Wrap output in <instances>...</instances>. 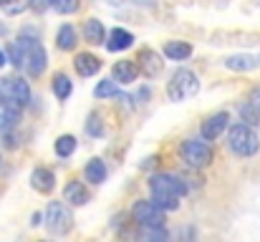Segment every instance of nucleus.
Returning a JSON list of instances; mask_svg holds the SVG:
<instances>
[{"mask_svg": "<svg viewBox=\"0 0 260 242\" xmlns=\"http://www.w3.org/2000/svg\"><path fill=\"white\" fill-rule=\"evenodd\" d=\"M165 56H167L170 61H187V58L192 56V46L184 43V41H170V43L165 46Z\"/></svg>", "mask_w": 260, "mask_h": 242, "instance_id": "obj_19", "label": "nucleus"}, {"mask_svg": "<svg viewBox=\"0 0 260 242\" xmlns=\"http://www.w3.org/2000/svg\"><path fill=\"white\" fill-rule=\"evenodd\" d=\"M23 48H33V46H38L41 43V33H38V28H33V25H25L23 30H20V41H18Z\"/></svg>", "mask_w": 260, "mask_h": 242, "instance_id": "obj_27", "label": "nucleus"}, {"mask_svg": "<svg viewBox=\"0 0 260 242\" xmlns=\"http://www.w3.org/2000/svg\"><path fill=\"white\" fill-rule=\"evenodd\" d=\"M0 88L5 93V103L3 106H18V109L28 106V101H30V86L23 79L8 76V79H3Z\"/></svg>", "mask_w": 260, "mask_h": 242, "instance_id": "obj_7", "label": "nucleus"}, {"mask_svg": "<svg viewBox=\"0 0 260 242\" xmlns=\"http://www.w3.org/2000/svg\"><path fill=\"white\" fill-rule=\"evenodd\" d=\"M5 63H8V53H5V51H0V68H3Z\"/></svg>", "mask_w": 260, "mask_h": 242, "instance_id": "obj_32", "label": "nucleus"}, {"mask_svg": "<svg viewBox=\"0 0 260 242\" xmlns=\"http://www.w3.org/2000/svg\"><path fill=\"white\" fill-rule=\"evenodd\" d=\"M139 66L134 63V61H119V63H114V68H111V76L116 83H121V86H129V83H134V81L139 79Z\"/></svg>", "mask_w": 260, "mask_h": 242, "instance_id": "obj_12", "label": "nucleus"}, {"mask_svg": "<svg viewBox=\"0 0 260 242\" xmlns=\"http://www.w3.org/2000/svg\"><path fill=\"white\" fill-rule=\"evenodd\" d=\"M76 43H79V38H76L74 25H61V28H58V36H56V46H58L61 51H74Z\"/></svg>", "mask_w": 260, "mask_h": 242, "instance_id": "obj_20", "label": "nucleus"}, {"mask_svg": "<svg viewBox=\"0 0 260 242\" xmlns=\"http://www.w3.org/2000/svg\"><path fill=\"white\" fill-rule=\"evenodd\" d=\"M149 189H152V199L165 210V212H174L179 207L182 194H187V184L179 174H170V171H159L152 174L149 179Z\"/></svg>", "mask_w": 260, "mask_h": 242, "instance_id": "obj_1", "label": "nucleus"}, {"mask_svg": "<svg viewBox=\"0 0 260 242\" xmlns=\"http://www.w3.org/2000/svg\"><path fill=\"white\" fill-rule=\"evenodd\" d=\"M46 230L51 235H58V237L69 235L74 230V212H71V207L63 204V202H48V207H46Z\"/></svg>", "mask_w": 260, "mask_h": 242, "instance_id": "obj_4", "label": "nucleus"}, {"mask_svg": "<svg viewBox=\"0 0 260 242\" xmlns=\"http://www.w3.org/2000/svg\"><path fill=\"white\" fill-rule=\"evenodd\" d=\"M132 220L139 227H165V222H167L165 210L154 199H137L132 207Z\"/></svg>", "mask_w": 260, "mask_h": 242, "instance_id": "obj_6", "label": "nucleus"}, {"mask_svg": "<svg viewBox=\"0 0 260 242\" xmlns=\"http://www.w3.org/2000/svg\"><path fill=\"white\" fill-rule=\"evenodd\" d=\"M30 184H33L36 192L48 194V192H53V187H56V174H53L48 166H38V169H33V174H30Z\"/></svg>", "mask_w": 260, "mask_h": 242, "instance_id": "obj_13", "label": "nucleus"}, {"mask_svg": "<svg viewBox=\"0 0 260 242\" xmlns=\"http://www.w3.org/2000/svg\"><path fill=\"white\" fill-rule=\"evenodd\" d=\"M74 68H76V74L79 76H96L99 74V68H101V61L93 56V53H79L76 58H74Z\"/></svg>", "mask_w": 260, "mask_h": 242, "instance_id": "obj_15", "label": "nucleus"}, {"mask_svg": "<svg viewBox=\"0 0 260 242\" xmlns=\"http://www.w3.org/2000/svg\"><path fill=\"white\" fill-rule=\"evenodd\" d=\"M8 61H10L13 66L23 68V63H25V48H23L20 43H10V46H8Z\"/></svg>", "mask_w": 260, "mask_h": 242, "instance_id": "obj_30", "label": "nucleus"}, {"mask_svg": "<svg viewBox=\"0 0 260 242\" xmlns=\"http://www.w3.org/2000/svg\"><path fill=\"white\" fill-rule=\"evenodd\" d=\"M137 98H142V101H144V98H149V88H142V91L137 93Z\"/></svg>", "mask_w": 260, "mask_h": 242, "instance_id": "obj_31", "label": "nucleus"}, {"mask_svg": "<svg viewBox=\"0 0 260 242\" xmlns=\"http://www.w3.org/2000/svg\"><path fill=\"white\" fill-rule=\"evenodd\" d=\"M3 103H5V93H3V88H0V109H3Z\"/></svg>", "mask_w": 260, "mask_h": 242, "instance_id": "obj_33", "label": "nucleus"}, {"mask_svg": "<svg viewBox=\"0 0 260 242\" xmlns=\"http://www.w3.org/2000/svg\"><path fill=\"white\" fill-rule=\"evenodd\" d=\"M238 111H240V116H243L245 124H250V126H253V124H260V86H255V88L250 91L248 101L240 103Z\"/></svg>", "mask_w": 260, "mask_h": 242, "instance_id": "obj_11", "label": "nucleus"}, {"mask_svg": "<svg viewBox=\"0 0 260 242\" xmlns=\"http://www.w3.org/2000/svg\"><path fill=\"white\" fill-rule=\"evenodd\" d=\"M106 28H104V23L101 20H96V18H91L84 23V41H88L91 46H104L106 43Z\"/></svg>", "mask_w": 260, "mask_h": 242, "instance_id": "obj_17", "label": "nucleus"}, {"mask_svg": "<svg viewBox=\"0 0 260 242\" xmlns=\"http://www.w3.org/2000/svg\"><path fill=\"white\" fill-rule=\"evenodd\" d=\"M93 96H96V98H116V96H119V86H116V81L114 79L99 81L96 88H93Z\"/></svg>", "mask_w": 260, "mask_h": 242, "instance_id": "obj_24", "label": "nucleus"}, {"mask_svg": "<svg viewBox=\"0 0 260 242\" xmlns=\"http://www.w3.org/2000/svg\"><path fill=\"white\" fill-rule=\"evenodd\" d=\"M79 5H81V0H48V8L56 10V13H61V15H71V13H76Z\"/></svg>", "mask_w": 260, "mask_h": 242, "instance_id": "obj_26", "label": "nucleus"}, {"mask_svg": "<svg viewBox=\"0 0 260 242\" xmlns=\"http://www.w3.org/2000/svg\"><path fill=\"white\" fill-rule=\"evenodd\" d=\"M63 199L69 202V204H74V207H84L88 202V192L86 187H84V182H69L66 187H63Z\"/></svg>", "mask_w": 260, "mask_h": 242, "instance_id": "obj_16", "label": "nucleus"}, {"mask_svg": "<svg viewBox=\"0 0 260 242\" xmlns=\"http://www.w3.org/2000/svg\"><path fill=\"white\" fill-rule=\"evenodd\" d=\"M258 63L260 58L250 56V53H235V56L225 58V68H230V71H253Z\"/></svg>", "mask_w": 260, "mask_h": 242, "instance_id": "obj_18", "label": "nucleus"}, {"mask_svg": "<svg viewBox=\"0 0 260 242\" xmlns=\"http://www.w3.org/2000/svg\"><path fill=\"white\" fill-rule=\"evenodd\" d=\"M197 91H200V79H197V74L189 71V68L174 71L172 81H170V86H167L170 101H187V98H192Z\"/></svg>", "mask_w": 260, "mask_h": 242, "instance_id": "obj_5", "label": "nucleus"}, {"mask_svg": "<svg viewBox=\"0 0 260 242\" xmlns=\"http://www.w3.org/2000/svg\"><path fill=\"white\" fill-rule=\"evenodd\" d=\"M228 126H230V114H228V111H217V114H212V116H207V119L202 121L200 134H202V139L215 142L217 136H222V134H225V129H228Z\"/></svg>", "mask_w": 260, "mask_h": 242, "instance_id": "obj_8", "label": "nucleus"}, {"mask_svg": "<svg viewBox=\"0 0 260 242\" xmlns=\"http://www.w3.org/2000/svg\"><path fill=\"white\" fill-rule=\"evenodd\" d=\"M0 8H3L8 15H18V13L33 8V0H0Z\"/></svg>", "mask_w": 260, "mask_h": 242, "instance_id": "obj_28", "label": "nucleus"}, {"mask_svg": "<svg viewBox=\"0 0 260 242\" xmlns=\"http://www.w3.org/2000/svg\"><path fill=\"white\" fill-rule=\"evenodd\" d=\"M71 91H74V83H71V79L66 74H56L53 76V93H56V98L66 101L71 96Z\"/></svg>", "mask_w": 260, "mask_h": 242, "instance_id": "obj_23", "label": "nucleus"}, {"mask_svg": "<svg viewBox=\"0 0 260 242\" xmlns=\"http://www.w3.org/2000/svg\"><path fill=\"white\" fill-rule=\"evenodd\" d=\"M228 147L238 157H253V154H258L260 139L250 124H233L230 134H228Z\"/></svg>", "mask_w": 260, "mask_h": 242, "instance_id": "obj_2", "label": "nucleus"}, {"mask_svg": "<svg viewBox=\"0 0 260 242\" xmlns=\"http://www.w3.org/2000/svg\"><path fill=\"white\" fill-rule=\"evenodd\" d=\"M86 134L88 136H104V121H101V116L96 114V111H91L86 119Z\"/></svg>", "mask_w": 260, "mask_h": 242, "instance_id": "obj_29", "label": "nucleus"}, {"mask_svg": "<svg viewBox=\"0 0 260 242\" xmlns=\"http://www.w3.org/2000/svg\"><path fill=\"white\" fill-rule=\"evenodd\" d=\"M18 119H20V109L18 106H3V111H0V134L13 131L18 126Z\"/></svg>", "mask_w": 260, "mask_h": 242, "instance_id": "obj_21", "label": "nucleus"}, {"mask_svg": "<svg viewBox=\"0 0 260 242\" xmlns=\"http://www.w3.org/2000/svg\"><path fill=\"white\" fill-rule=\"evenodd\" d=\"M84 174H86V182H91V184H101V182L106 179V164L101 159H91L86 164V169H84Z\"/></svg>", "mask_w": 260, "mask_h": 242, "instance_id": "obj_22", "label": "nucleus"}, {"mask_svg": "<svg viewBox=\"0 0 260 242\" xmlns=\"http://www.w3.org/2000/svg\"><path fill=\"white\" fill-rule=\"evenodd\" d=\"M132 46H134V33H129V30H124V28H114V30L109 33V38H106V48L114 51V53L126 51V48H132Z\"/></svg>", "mask_w": 260, "mask_h": 242, "instance_id": "obj_14", "label": "nucleus"}, {"mask_svg": "<svg viewBox=\"0 0 260 242\" xmlns=\"http://www.w3.org/2000/svg\"><path fill=\"white\" fill-rule=\"evenodd\" d=\"M139 71L147 76V79H157L159 74H162V68H165V61H162V56L159 53H154L152 48H144L142 53H139Z\"/></svg>", "mask_w": 260, "mask_h": 242, "instance_id": "obj_10", "label": "nucleus"}, {"mask_svg": "<svg viewBox=\"0 0 260 242\" xmlns=\"http://www.w3.org/2000/svg\"><path fill=\"white\" fill-rule=\"evenodd\" d=\"M46 66H48V56H46V48L41 43L33 46V48H25V63H23V68L28 71V76H33V79L43 76Z\"/></svg>", "mask_w": 260, "mask_h": 242, "instance_id": "obj_9", "label": "nucleus"}, {"mask_svg": "<svg viewBox=\"0 0 260 242\" xmlns=\"http://www.w3.org/2000/svg\"><path fill=\"white\" fill-rule=\"evenodd\" d=\"M74 152H76V139H74L71 134H63V136L56 139V154H58L61 159H69Z\"/></svg>", "mask_w": 260, "mask_h": 242, "instance_id": "obj_25", "label": "nucleus"}, {"mask_svg": "<svg viewBox=\"0 0 260 242\" xmlns=\"http://www.w3.org/2000/svg\"><path fill=\"white\" fill-rule=\"evenodd\" d=\"M179 157L189 169H205L215 159L212 147L207 144V139H187V142H182L179 144Z\"/></svg>", "mask_w": 260, "mask_h": 242, "instance_id": "obj_3", "label": "nucleus"}]
</instances>
